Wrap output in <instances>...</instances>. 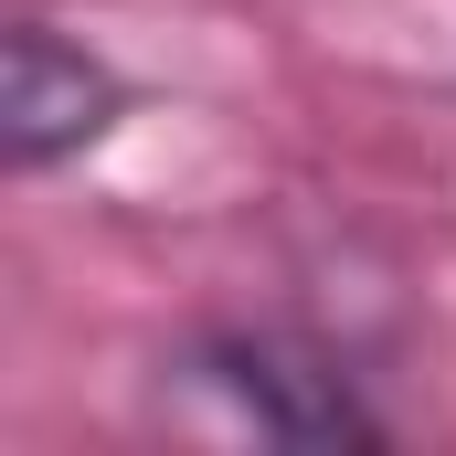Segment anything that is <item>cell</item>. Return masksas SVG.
Returning <instances> with one entry per match:
<instances>
[{
    "label": "cell",
    "mask_w": 456,
    "mask_h": 456,
    "mask_svg": "<svg viewBox=\"0 0 456 456\" xmlns=\"http://www.w3.org/2000/svg\"><path fill=\"white\" fill-rule=\"evenodd\" d=\"M159 403L202 436L255 446H393V403L340 340L297 319H213L159 350Z\"/></svg>",
    "instance_id": "obj_1"
},
{
    "label": "cell",
    "mask_w": 456,
    "mask_h": 456,
    "mask_svg": "<svg viewBox=\"0 0 456 456\" xmlns=\"http://www.w3.org/2000/svg\"><path fill=\"white\" fill-rule=\"evenodd\" d=\"M127 117H138V86H127V64H117L107 43L64 32L43 11L11 21V43H0V138H11V170L21 181L75 170L86 149H107Z\"/></svg>",
    "instance_id": "obj_2"
}]
</instances>
